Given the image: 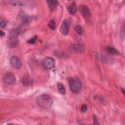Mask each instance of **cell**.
Here are the masks:
<instances>
[{
  "instance_id": "cell-19",
  "label": "cell",
  "mask_w": 125,
  "mask_h": 125,
  "mask_svg": "<svg viewBox=\"0 0 125 125\" xmlns=\"http://www.w3.org/2000/svg\"><path fill=\"white\" fill-rule=\"evenodd\" d=\"M38 38V36L36 35L34 37H33L32 38H31L30 40H29L28 41H27V42L29 44H34L37 41Z\"/></svg>"
},
{
  "instance_id": "cell-24",
  "label": "cell",
  "mask_w": 125,
  "mask_h": 125,
  "mask_svg": "<svg viewBox=\"0 0 125 125\" xmlns=\"http://www.w3.org/2000/svg\"><path fill=\"white\" fill-rule=\"evenodd\" d=\"M121 91H122V92H123V94H124V95H125V92H124V89L123 88H122V89H121Z\"/></svg>"
},
{
  "instance_id": "cell-17",
  "label": "cell",
  "mask_w": 125,
  "mask_h": 125,
  "mask_svg": "<svg viewBox=\"0 0 125 125\" xmlns=\"http://www.w3.org/2000/svg\"><path fill=\"white\" fill-rule=\"evenodd\" d=\"M75 30L76 32L78 35H82L83 33V27H82L81 25H76V26H75Z\"/></svg>"
},
{
  "instance_id": "cell-14",
  "label": "cell",
  "mask_w": 125,
  "mask_h": 125,
  "mask_svg": "<svg viewBox=\"0 0 125 125\" xmlns=\"http://www.w3.org/2000/svg\"><path fill=\"white\" fill-rule=\"evenodd\" d=\"M77 10V6L76 3L75 2H73L71 5L68 8V12L71 15H74Z\"/></svg>"
},
{
  "instance_id": "cell-7",
  "label": "cell",
  "mask_w": 125,
  "mask_h": 125,
  "mask_svg": "<svg viewBox=\"0 0 125 125\" xmlns=\"http://www.w3.org/2000/svg\"><path fill=\"white\" fill-rule=\"evenodd\" d=\"M19 44V40L16 37L9 36L7 41V45L10 48L16 47Z\"/></svg>"
},
{
  "instance_id": "cell-5",
  "label": "cell",
  "mask_w": 125,
  "mask_h": 125,
  "mask_svg": "<svg viewBox=\"0 0 125 125\" xmlns=\"http://www.w3.org/2000/svg\"><path fill=\"white\" fill-rule=\"evenodd\" d=\"M70 27L69 21L67 19H64L62 22L60 26V32L61 33L64 35H66L68 34L69 30Z\"/></svg>"
},
{
  "instance_id": "cell-12",
  "label": "cell",
  "mask_w": 125,
  "mask_h": 125,
  "mask_svg": "<svg viewBox=\"0 0 125 125\" xmlns=\"http://www.w3.org/2000/svg\"><path fill=\"white\" fill-rule=\"evenodd\" d=\"M105 50L106 52L108 53L112 54H118L119 51L115 48L111 47V46H105Z\"/></svg>"
},
{
  "instance_id": "cell-13",
  "label": "cell",
  "mask_w": 125,
  "mask_h": 125,
  "mask_svg": "<svg viewBox=\"0 0 125 125\" xmlns=\"http://www.w3.org/2000/svg\"><path fill=\"white\" fill-rule=\"evenodd\" d=\"M21 33V29L19 28H15L12 29L9 33V36H13L17 37Z\"/></svg>"
},
{
  "instance_id": "cell-1",
  "label": "cell",
  "mask_w": 125,
  "mask_h": 125,
  "mask_svg": "<svg viewBox=\"0 0 125 125\" xmlns=\"http://www.w3.org/2000/svg\"><path fill=\"white\" fill-rule=\"evenodd\" d=\"M36 103L42 108H49L53 104L52 98L47 94H42L36 98Z\"/></svg>"
},
{
  "instance_id": "cell-20",
  "label": "cell",
  "mask_w": 125,
  "mask_h": 125,
  "mask_svg": "<svg viewBox=\"0 0 125 125\" xmlns=\"http://www.w3.org/2000/svg\"><path fill=\"white\" fill-rule=\"evenodd\" d=\"M87 109V107L86 105V104H83L81 107L80 110H81V111L82 112H85L86 111Z\"/></svg>"
},
{
  "instance_id": "cell-6",
  "label": "cell",
  "mask_w": 125,
  "mask_h": 125,
  "mask_svg": "<svg viewBox=\"0 0 125 125\" xmlns=\"http://www.w3.org/2000/svg\"><path fill=\"white\" fill-rule=\"evenodd\" d=\"M10 63L13 67L17 69H19L21 67V61L16 56H13L10 58Z\"/></svg>"
},
{
  "instance_id": "cell-23",
  "label": "cell",
  "mask_w": 125,
  "mask_h": 125,
  "mask_svg": "<svg viewBox=\"0 0 125 125\" xmlns=\"http://www.w3.org/2000/svg\"><path fill=\"white\" fill-rule=\"evenodd\" d=\"M5 34V32H3V31H2V30H0V36L1 37H2V36H4Z\"/></svg>"
},
{
  "instance_id": "cell-15",
  "label": "cell",
  "mask_w": 125,
  "mask_h": 125,
  "mask_svg": "<svg viewBox=\"0 0 125 125\" xmlns=\"http://www.w3.org/2000/svg\"><path fill=\"white\" fill-rule=\"evenodd\" d=\"M28 2L26 1H21V0H13V1H9L8 2H10L11 4H14V5H23L24 4L28 3Z\"/></svg>"
},
{
  "instance_id": "cell-8",
  "label": "cell",
  "mask_w": 125,
  "mask_h": 125,
  "mask_svg": "<svg viewBox=\"0 0 125 125\" xmlns=\"http://www.w3.org/2000/svg\"><path fill=\"white\" fill-rule=\"evenodd\" d=\"M70 50L75 53H81L84 50L83 46L80 43H76L70 46Z\"/></svg>"
},
{
  "instance_id": "cell-9",
  "label": "cell",
  "mask_w": 125,
  "mask_h": 125,
  "mask_svg": "<svg viewBox=\"0 0 125 125\" xmlns=\"http://www.w3.org/2000/svg\"><path fill=\"white\" fill-rule=\"evenodd\" d=\"M80 12L82 15L85 19L89 18L91 13L89 8L85 5H82L80 7Z\"/></svg>"
},
{
  "instance_id": "cell-16",
  "label": "cell",
  "mask_w": 125,
  "mask_h": 125,
  "mask_svg": "<svg viewBox=\"0 0 125 125\" xmlns=\"http://www.w3.org/2000/svg\"><path fill=\"white\" fill-rule=\"evenodd\" d=\"M57 87L58 89V90L59 91V92L62 94H64L66 93V90L64 88V87L63 86V85L61 83H57Z\"/></svg>"
},
{
  "instance_id": "cell-2",
  "label": "cell",
  "mask_w": 125,
  "mask_h": 125,
  "mask_svg": "<svg viewBox=\"0 0 125 125\" xmlns=\"http://www.w3.org/2000/svg\"><path fill=\"white\" fill-rule=\"evenodd\" d=\"M68 84L70 89L74 93H79L82 88L81 81L76 78H69L68 79Z\"/></svg>"
},
{
  "instance_id": "cell-11",
  "label": "cell",
  "mask_w": 125,
  "mask_h": 125,
  "mask_svg": "<svg viewBox=\"0 0 125 125\" xmlns=\"http://www.w3.org/2000/svg\"><path fill=\"white\" fill-rule=\"evenodd\" d=\"M48 5L51 11H54L58 6V2L56 0H47Z\"/></svg>"
},
{
  "instance_id": "cell-22",
  "label": "cell",
  "mask_w": 125,
  "mask_h": 125,
  "mask_svg": "<svg viewBox=\"0 0 125 125\" xmlns=\"http://www.w3.org/2000/svg\"><path fill=\"white\" fill-rule=\"evenodd\" d=\"M93 124L94 125H98L99 124L98 120H97V118L95 116V115H93Z\"/></svg>"
},
{
  "instance_id": "cell-18",
  "label": "cell",
  "mask_w": 125,
  "mask_h": 125,
  "mask_svg": "<svg viewBox=\"0 0 125 125\" xmlns=\"http://www.w3.org/2000/svg\"><path fill=\"white\" fill-rule=\"evenodd\" d=\"M48 27L52 30H55L56 29V23L53 20H50L48 23Z\"/></svg>"
},
{
  "instance_id": "cell-21",
  "label": "cell",
  "mask_w": 125,
  "mask_h": 125,
  "mask_svg": "<svg viewBox=\"0 0 125 125\" xmlns=\"http://www.w3.org/2000/svg\"><path fill=\"white\" fill-rule=\"evenodd\" d=\"M7 25V24L6 23V22L4 21H1L0 22V26L1 28H5L6 26Z\"/></svg>"
},
{
  "instance_id": "cell-4",
  "label": "cell",
  "mask_w": 125,
  "mask_h": 125,
  "mask_svg": "<svg viewBox=\"0 0 125 125\" xmlns=\"http://www.w3.org/2000/svg\"><path fill=\"white\" fill-rule=\"evenodd\" d=\"M3 80L5 83L10 85H12L16 82V77L15 75L11 72L5 73L4 75Z\"/></svg>"
},
{
  "instance_id": "cell-3",
  "label": "cell",
  "mask_w": 125,
  "mask_h": 125,
  "mask_svg": "<svg viewBox=\"0 0 125 125\" xmlns=\"http://www.w3.org/2000/svg\"><path fill=\"white\" fill-rule=\"evenodd\" d=\"M42 65L45 69H51L55 66V61L52 57H46L42 61Z\"/></svg>"
},
{
  "instance_id": "cell-10",
  "label": "cell",
  "mask_w": 125,
  "mask_h": 125,
  "mask_svg": "<svg viewBox=\"0 0 125 125\" xmlns=\"http://www.w3.org/2000/svg\"><path fill=\"white\" fill-rule=\"evenodd\" d=\"M21 83L24 85L28 86L32 85L33 81L32 79L28 76H25L21 79Z\"/></svg>"
}]
</instances>
